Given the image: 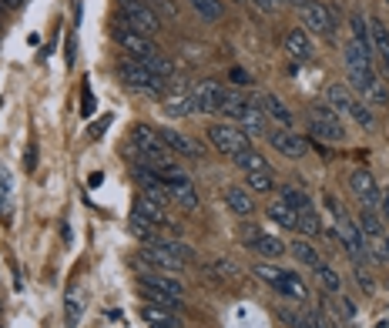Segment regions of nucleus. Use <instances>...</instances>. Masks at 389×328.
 <instances>
[{
    "label": "nucleus",
    "mask_w": 389,
    "mask_h": 328,
    "mask_svg": "<svg viewBox=\"0 0 389 328\" xmlns=\"http://www.w3.org/2000/svg\"><path fill=\"white\" fill-rule=\"evenodd\" d=\"M345 74H349V84L356 91H366L373 81H376V71L373 67H345Z\"/></svg>",
    "instance_id": "obj_36"
},
{
    "label": "nucleus",
    "mask_w": 389,
    "mask_h": 328,
    "mask_svg": "<svg viewBox=\"0 0 389 328\" xmlns=\"http://www.w3.org/2000/svg\"><path fill=\"white\" fill-rule=\"evenodd\" d=\"M302 315H305V328H335L333 318H325L323 312H315V308H305Z\"/></svg>",
    "instance_id": "obj_43"
},
{
    "label": "nucleus",
    "mask_w": 389,
    "mask_h": 328,
    "mask_svg": "<svg viewBox=\"0 0 389 328\" xmlns=\"http://www.w3.org/2000/svg\"><path fill=\"white\" fill-rule=\"evenodd\" d=\"M225 205H228L238 218H248V215L256 211V201H252V195H248V188H242V185L225 188Z\"/></svg>",
    "instance_id": "obj_16"
},
{
    "label": "nucleus",
    "mask_w": 389,
    "mask_h": 328,
    "mask_svg": "<svg viewBox=\"0 0 389 328\" xmlns=\"http://www.w3.org/2000/svg\"><path fill=\"white\" fill-rule=\"evenodd\" d=\"M158 138L165 141V148H168V151H178V154H185V158H198V154H201L198 141H191V138H185V134H181V131H171V128H161V131H158Z\"/></svg>",
    "instance_id": "obj_15"
},
{
    "label": "nucleus",
    "mask_w": 389,
    "mask_h": 328,
    "mask_svg": "<svg viewBox=\"0 0 389 328\" xmlns=\"http://www.w3.org/2000/svg\"><path fill=\"white\" fill-rule=\"evenodd\" d=\"M248 248H252V252H258L262 258H272V262H276L278 255H286V241H278L276 235H266V231H262V235H258V238L252 241Z\"/></svg>",
    "instance_id": "obj_25"
},
{
    "label": "nucleus",
    "mask_w": 389,
    "mask_h": 328,
    "mask_svg": "<svg viewBox=\"0 0 389 328\" xmlns=\"http://www.w3.org/2000/svg\"><path fill=\"white\" fill-rule=\"evenodd\" d=\"M114 4H118V21L121 24L148 34V37H155L161 31V17L151 11V4H145V0H114Z\"/></svg>",
    "instance_id": "obj_3"
},
{
    "label": "nucleus",
    "mask_w": 389,
    "mask_h": 328,
    "mask_svg": "<svg viewBox=\"0 0 389 328\" xmlns=\"http://www.w3.org/2000/svg\"><path fill=\"white\" fill-rule=\"evenodd\" d=\"M161 181H165L168 191H171V201H181L185 208H198L195 185H191V178L185 175L181 168H168V171H161Z\"/></svg>",
    "instance_id": "obj_9"
},
{
    "label": "nucleus",
    "mask_w": 389,
    "mask_h": 328,
    "mask_svg": "<svg viewBox=\"0 0 389 328\" xmlns=\"http://www.w3.org/2000/svg\"><path fill=\"white\" fill-rule=\"evenodd\" d=\"M256 275L262 278V282H268L272 288H276V285L282 282V275H286V268H278V265H272V262H262V265H256Z\"/></svg>",
    "instance_id": "obj_41"
},
{
    "label": "nucleus",
    "mask_w": 389,
    "mask_h": 328,
    "mask_svg": "<svg viewBox=\"0 0 389 328\" xmlns=\"http://www.w3.org/2000/svg\"><path fill=\"white\" fill-rule=\"evenodd\" d=\"M151 328H178V325H151Z\"/></svg>",
    "instance_id": "obj_55"
},
{
    "label": "nucleus",
    "mask_w": 389,
    "mask_h": 328,
    "mask_svg": "<svg viewBox=\"0 0 389 328\" xmlns=\"http://www.w3.org/2000/svg\"><path fill=\"white\" fill-rule=\"evenodd\" d=\"M268 144H272L278 154H286V158H305V154H309V141H305L302 134L282 131V128L268 134Z\"/></svg>",
    "instance_id": "obj_13"
},
{
    "label": "nucleus",
    "mask_w": 389,
    "mask_h": 328,
    "mask_svg": "<svg viewBox=\"0 0 389 328\" xmlns=\"http://www.w3.org/2000/svg\"><path fill=\"white\" fill-rule=\"evenodd\" d=\"M292 255H295V262L302 265V268H312V272H315V268H319V265H323V258H319V255H315V248H312L309 241H295V245H292L289 248Z\"/></svg>",
    "instance_id": "obj_29"
},
{
    "label": "nucleus",
    "mask_w": 389,
    "mask_h": 328,
    "mask_svg": "<svg viewBox=\"0 0 389 328\" xmlns=\"http://www.w3.org/2000/svg\"><path fill=\"white\" fill-rule=\"evenodd\" d=\"M256 11H262V14H276L278 7H282V0H248Z\"/></svg>",
    "instance_id": "obj_49"
},
{
    "label": "nucleus",
    "mask_w": 389,
    "mask_h": 328,
    "mask_svg": "<svg viewBox=\"0 0 389 328\" xmlns=\"http://www.w3.org/2000/svg\"><path fill=\"white\" fill-rule=\"evenodd\" d=\"M208 141H211L215 151L225 154V158H232V161L242 151L252 148V138H248L242 128H232V124H211V128H208Z\"/></svg>",
    "instance_id": "obj_4"
},
{
    "label": "nucleus",
    "mask_w": 389,
    "mask_h": 328,
    "mask_svg": "<svg viewBox=\"0 0 389 328\" xmlns=\"http://www.w3.org/2000/svg\"><path fill=\"white\" fill-rule=\"evenodd\" d=\"M128 228H131V235H134V238L148 241V245H151V241H158V231H155V225H148V221H145V218H138V215H134V218H131V225H128Z\"/></svg>",
    "instance_id": "obj_40"
},
{
    "label": "nucleus",
    "mask_w": 389,
    "mask_h": 328,
    "mask_svg": "<svg viewBox=\"0 0 389 328\" xmlns=\"http://www.w3.org/2000/svg\"><path fill=\"white\" fill-rule=\"evenodd\" d=\"M379 208H383V215H389V191H383V201H379Z\"/></svg>",
    "instance_id": "obj_54"
},
{
    "label": "nucleus",
    "mask_w": 389,
    "mask_h": 328,
    "mask_svg": "<svg viewBox=\"0 0 389 328\" xmlns=\"http://www.w3.org/2000/svg\"><path fill=\"white\" fill-rule=\"evenodd\" d=\"M295 231H302V235H319V231H323V221H319L315 208L299 211V225H295Z\"/></svg>",
    "instance_id": "obj_37"
},
{
    "label": "nucleus",
    "mask_w": 389,
    "mask_h": 328,
    "mask_svg": "<svg viewBox=\"0 0 389 328\" xmlns=\"http://www.w3.org/2000/svg\"><path fill=\"white\" fill-rule=\"evenodd\" d=\"M191 88L195 84H188L185 77H171L168 81L165 98H161L168 118H185V114H191Z\"/></svg>",
    "instance_id": "obj_6"
},
{
    "label": "nucleus",
    "mask_w": 389,
    "mask_h": 328,
    "mask_svg": "<svg viewBox=\"0 0 389 328\" xmlns=\"http://www.w3.org/2000/svg\"><path fill=\"white\" fill-rule=\"evenodd\" d=\"M81 295L78 292H67V302H64V318H67V328H78L81 325Z\"/></svg>",
    "instance_id": "obj_38"
},
{
    "label": "nucleus",
    "mask_w": 389,
    "mask_h": 328,
    "mask_svg": "<svg viewBox=\"0 0 389 328\" xmlns=\"http://www.w3.org/2000/svg\"><path fill=\"white\" fill-rule=\"evenodd\" d=\"M134 215H138V218H145L148 225H155V228L168 225V211H165V205H158V201H151V198H145V195L134 201Z\"/></svg>",
    "instance_id": "obj_17"
},
{
    "label": "nucleus",
    "mask_w": 389,
    "mask_h": 328,
    "mask_svg": "<svg viewBox=\"0 0 389 328\" xmlns=\"http://www.w3.org/2000/svg\"><path fill=\"white\" fill-rule=\"evenodd\" d=\"M235 164H238L242 171H268V161L256 151V148H248V151H242L238 158H235Z\"/></svg>",
    "instance_id": "obj_34"
},
{
    "label": "nucleus",
    "mask_w": 389,
    "mask_h": 328,
    "mask_svg": "<svg viewBox=\"0 0 389 328\" xmlns=\"http://www.w3.org/2000/svg\"><path fill=\"white\" fill-rule=\"evenodd\" d=\"M379 328H389V322H379Z\"/></svg>",
    "instance_id": "obj_56"
},
{
    "label": "nucleus",
    "mask_w": 389,
    "mask_h": 328,
    "mask_svg": "<svg viewBox=\"0 0 389 328\" xmlns=\"http://www.w3.org/2000/svg\"><path fill=\"white\" fill-rule=\"evenodd\" d=\"M81 114H84V118L94 114V94H91V91H84V111H81Z\"/></svg>",
    "instance_id": "obj_51"
},
{
    "label": "nucleus",
    "mask_w": 389,
    "mask_h": 328,
    "mask_svg": "<svg viewBox=\"0 0 389 328\" xmlns=\"http://www.w3.org/2000/svg\"><path fill=\"white\" fill-rule=\"evenodd\" d=\"M24 168H27V171L37 168V151H34V148H27V164H24Z\"/></svg>",
    "instance_id": "obj_52"
},
{
    "label": "nucleus",
    "mask_w": 389,
    "mask_h": 328,
    "mask_svg": "<svg viewBox=\"0 0 389 328\" xmlns=\"http://www.w3.org/2000/svg\"><path fill=\"white\" fill-rule=\"evenodd\" d=\"M315 275H319V282H323L325 292H333V295H339V288H343V282H339V275L329 268V265H319L315 268Z\"/></svg>",
    "instance_id": "obj_42"
},
{
    "label": "nucleus",
    "mask_w": 389,
    "mask_h": 328,
    "mask_svg": "<svg viewBox=\"0 0 389 328\" xmlns=\"http://www.w3.org/2000/svg\"><path fill=\"white\" fill-rule=\"evenodd\" d=\"M131 144H134V151L141 154V161H138V164H148V168H151V171H158V175H161V171H168V168H178V164H175V158H171V151L165 148V141L158 138V131L145 128V124L131 131Z\"/></svg>",
    "instance_id": "obj_1"
},
{
    "label": "nucleus",
    "mask_w": 389,
    "mask_h": 328,
    "mask_svg": "<svg viewBox=\"0 0 389 328\" xmlns=\"http://www.w3.org/2000/svg\"><path fill=\"white\" fill-rule=\"evenodd\" d=\"M276 292L282 298H295V302H305V298H309V288H305V282L299 278V272H286V275H282V282L276 285Z\"/></svg>",
    "instance_id": "obj_20"
},
{
    "label": "nucleus",
    "mask_w": 389,
    "mask_h": 328,
    "mask_svg": "<svg viewBox=\"0 0 389 328\" xmlns=\"http://www.w3.org/2000/svg\"><path fill=\"white\" fill-rule=\"evenodd\" d=\"M276 318L286 322L289 328H305V315H302V312H292V308H276Z\"/></svg>",
    "instance_id": "obj_45"
},
{
    "label": "nucleus",
    "mask_w": 389,
    "mask_h": 328,
    "mask_svg": "<svg viewBox=\"0 0 389 328\" xmlns=\"http://www.w3.org/2000/svg\"><path fill=\"white\" fill-rule=\"evenodd\" d=\"M245 188L248 191H276V178H272V171H245Z\"/></svg>",
    "instance_id": "obj_32"
},
{
    "label": "nucleus",
    "mask_w": 389,
    "mask_h": 328,
    "mask_svg": "<svg viewBox=\"0 0 389 328\" xmlns=\"http://www.w3.org/2000/svg\"><path fill=\"white\" fill-rule=\"evenodd\" d=\"M245 104H248V101H245V94H238V91H225L222 104H218V114H222V118L238 121V114H242Z\"/></svg>",
    "instance_id": "obj_28"
},
{
    "label": "nucleus",
    "mask_w": 389,
    "mask_h": 328,
    "mask_svg": "<svg viewBox=\"0 0 389 328\" xmlns=\"http://www.w3.org/2000/svg\"><path fill=\"white\" fill-rule=\"evenodd\" d=\"M286 51H289V57L292 61H309L312 57V37H309V31H302V27H292L289 34H286Z\"/></svg>",
    "instance_id": "obj_14"
},
{
    "label": "nucleus",
    "mask_w": 389,
    "mask_h": 328,
    "mask_svg": "<svg viewBox=\"0 0 389 328\" xmlns=\"http://www.w3.org/2000/svg\"><path fill=\"white\" fill-rule=\"evenodd\" d=\"M108 124H111V118H101V121H94V124H91V138H101V134L108 131Z\"/></svg>",
    "instance_id": "obj_50"
},
{
    "label": "nucleus",
    "mask_w": 389,
    "mask_h": 328,
    "mask_svg": "<svg viewBox=\"0 0 389 328\" xmlns=\"http://www.w3.org/2000/svg\"><path fill=\"white\" fill-rule=\"evenodd\" d=\"M325 104H329L333 111L353 114V108H356V98H353V94H349L343 84H329V88H325Z\"/></svg>",
    "instance_id": "obj_22"
},
{
    "label": "nucleus",
    "mask_w": 389,
    "mask_h": 328,
    "mask_svg": "<svg viewBox=\"0 0 389 328\" xmlns=\"http://www.w3.org/2000/svg\"><path fill=\"white\" fill-rule=\"evenodd\" d=\"M345 67H373V51L359 41L345 44Z\"/></svg>",
    "instance_id": "obj_26"
},
{
    "label": "nucleus",
    "mask_w": 389,
    "mask_h": 328,
    "mask_svg": "<svg viewBox=\"0 0 389 328\" xmlns=\"http://www.w3.org/2000/svg\"><path fill=\"white\" fill-rule=\"evenodd\" d=\"M373 255H376V262H383V265H389V238H373Z\"/></svg>",
    "instance_id": "obj_47"
},
{
    "label": "nucleus",
    "mask_w": 389,
    "mask_h": 328,
    "mask_svg": "<svg viewBox=\"0 0 389 328\" xmlns=\"http://www.w3.org/2000/svg\"><path fill=\"white\" fill-rule=\"evenodd\" d=\"M151 245H158V248H165L168 255H175L178 262H195V252H191L188 245H181V241H175V238H158V241H151Z\"/></svg>",
    "instance_id": "obj_33"
},
{
    "label": "nucleus",
    "mask_w": 389,
    "mask_h": 328,
    "mask_svg": "<svg viewBox=\"0 0 389 328\" xmlns=\"http://www.w3.org/2000/svg\"><path fill=\"white\" fill-rule=\"evenodd\" d=\"M24 4H27V0H0V7H11V11H17Z\"/></svg>",
    "instance_id": "obj_53"
},
{
    "label": "nucleus",
    "mask_w": 389,
    "mask_h": 328,
    "mask_svg": "<svg viewBox=\"0 0 389 328\" xmlns=\"http://www.w3.org/2000/svg\"><path fill=\"white\" fill-rule=\"evenodd\" d=\"M225 88L218 81H201L191 88V114H218Z\"/></svg>",
    "instance_id": "obj_10"
},
{
    "label": "nucleus",
    "mask_w": 389,
    "mask_h": 328,
    "mask_svg": "<svg viewBox=\"0 0 389 328\" xmlns=\"http://www.w3.org/2000/svg\"><path fill=\"white\" fill-rule=\"evenodd\" d=\"M349 27H353V41H359V44H366L369 47V21L366 17H353V21H349Z\"/></svg>",
    "instance_id": "obj_44"
},
{
    "label": "nucleus",
    "mask_w": 389,
    "mask_h": 328,
    "mask_svg": "<svg viewBox=\"0 0 389 328\" xmlns=\"http://www.w3.org/2000/svg\"><path fill=\"white\" fill-rule=\"evenodd\" d=\"M292 4H299V7H302V4H305V0H292Z\"/></svg>",
    "instance_id": "obj_57"
},
{
    "label": "nucleus",
    "mask_w": 389,
    "mask_h": 328,
    "mask_svg": "<svg viewBox=\"0 0 389 328\" xmlns=\"http://www.w3.org/2000/svg\"><path fill=\"white\" fill-rule=\"evenodd\" d=\"M208 272L215 275V278H232V275H235V265H232V262H211Z\"/></svg>",
    "instance_id": "obj_48"
},
{
    "label": "nucleus",
    "mask_w": 389,
    "mask_h": 328,
    "mask_svg": "<svg viewBox=\"0 0 389 328\" xmlns=\"http://www.w3.org/2000/svg\"><path fill=\"white\" fill-rule=\"evenodd\" d=\"M302 21H305V31L309 34H323V37H333L335 34L333 7H325L319 0H305V4H302Z\"/></svg>",
    "instance_id": "obj_7"
},
{
    "label": "nucleus",
    "mask_w": 389,
    "mask_h": 328,
    "mask_svg": "<svg viewBox=\"0 0 389 328\" xmlns=\"http://www.w3.org/2000/svg\"><path fill=\"white\" fill-rule=\"evenodd\" d=\"M141 318H145L148 325H178V328H181L178 312H171V308H161V305H141Z\"/></svg>",
    "instance_id": "obj_24"
},
{
    "label": "nucleus",
    "mask_w": 389,
    "mask_h": 328,
    "mask_svg": "<svg viewBox=\"0 0 389 328\" xmlns=\"http://www.w3.org/2000/svg\"><path fill=\"white\" fill-rule=\"evenodd\" d=\"M141 285L161 288V292H168V295H175V298L185 295V285H181L175 275H165V272H148V275H141Z\"/></svg>",
    "instance_id": "obj_19"
},
{
    "label": "nucleus",
    "mask_w": 389,
    "mask_h": 328,
    "mask_svg": "<svg viewBox=\"0 0 389 328\" xmlns=\"http://www.w3.org/2000/svg\"><path fill=\"white\" fill-rule=\"evenodd\" d=\"M11 215H14V178H11V171L0 164V218L11 221Z\"/></svg>",
    "instance_id": "obj_23"
},
{
    "label": "nucleus",
    "mask_w": 389,
    "mask_h": 328,
    "mask_svg": "<svg viewBox=\"0 0 389 328\" xmlns=\"http://www.w3.org/2000/svg\"><path fill=\"white\" fill-rule=\"evenodd\" d=\"M188 4L205 17V21H222V14H225L222 0H188Z\"/></svg>",
    "instance_id": "obj_35"
},
{
    "label": "nucleus",
    "mask_w": 389,
    "mask_h": 328,
    "mask_svg": "<svg viewBox=\"0 0 389 328\" xmlns=\"http://www.w3.org/2000/svg\"><path fill=\"white\" fill-rule=\"evenodd\" d=\"M238 128H242L248 138H258V134H266V114L248 101V104L242 108V114H238Z\"/></svg>",
    "instance_id": "obj_18"
},
{
    "label": "nucleus",
    "mask_w": 389,
    "mask_h": 328,
    "mask_svg": "<svg viewBox=\"0 0 389 328\" xmlns=\"http://www.w3.org/2000/svg\"><path fill=\"white\" fill-rule=\"evenodd\" d=\"M349 188H353V195L363 201V208H379V201H383V191H379L376 178L369 175L366 168H356V171L349 175Z\"/></svg>",
    "instance_id": "obj_11"
},
{
    "label": "nucleus",
    "mask_w": 389,
    "mask_h": 328,
    "mask_svg": "<svg viewBox=\"0 0 389 328\" xmlns=\"http://www.w3.org/2000/svg\"><path fill=\"white\" fill-rule=\"evenodd\" d=\"M356 225H359V231H363L369 241L383 235V218L376 215V208H363V211H359V221H356Z\"/></svg>",
    "instance_id": "obj_30"
},
{
    "label": "nucleus",
    "mask_w": 389,
    "mask_h": 328,
    "mask_svg": "<svg viewBox=\"0 0 389 328\" xmlns=\"http://www.w3.org/2000/svg\"><path fill=\"white\" fill-rule=\"evenodd\" d=\"M386 4H389V0H386Z\"/></svg>",
    "instance_id": "obj_58"
},
{
    "label": "nucleus",
    "mask_w": 389,
    "mask_h": 328,
    "mask_svg": "<svg viewBox=\"0 0 389 328\" xmlns=\"http://www.w3.org/2000/svg\"><path fill=\"white\" fill-rule=\"evenodd\" d=\"M309 131L325 141H345V124L339 121V111H333L329 104L309 108Z\"/></svg>",
    "instance_id": "obj_5"
},
{
    "label": "nucleus",
    "mask_w": 389,
    "mask_h": 328,
    "mask_svg": "<svg viewBox=\"0 0 389 328\" xmlns=\"http://www.w3.org/2000/svg\"><path fill=\"white\" fill-rule=\"evenodd\" d=\"M262 114H266L268 121H276L282 131H292V124H295V118H292V111L282 104V101L276 98V94H256V101H252Z\"/></svg>",
    "instance_id": "obj_12"
},
{
    "label": "nucleus",
    "mask_w": 389,
    "mask_h": 328,
    "mask_svg": "<svg viewBox=\"0 0 389 328\" xmlns=\"http://www.w3.org/2000/svg\"><path fill=\"white\" fill-rule=\"evenodd\" d=\"M282 201L289 205L292 211H302V208H312V201L309 195L302 191V188H282Z\"/></svg>",
    "instance_id": "obj_39"
},
{
    "label": "nucleus",
    "mask_w": 389,
    "mask_h": 328,
    "mask_svg": "<svg viewBox=\"0 0 389 328\" xmlns=\"http://www.w3.org/2000/svg\"><path fill=\"white\" fill-rule=\"evenodd\" d=\"M268 218L276 221L278 228H295L299 225V211H292L286 201H276V205H268Z\"/></svg>",
    "instance_id": "obj_27"
},
{
    "label": "nucleus",
    "mask_w": 389,
    "mask_h": 328,
    "mask_svg": "<svg viewBox=\"0 0 389 328\" xmlns=\"http://www.w3.org/2000/svg\"><path fill=\"white\" fill-rule=\"evenodd\" d=\"M141 285V282H138ZM141 292H145L148 305H161V308H171V312H178L181 308V298L168 295V292H161V288H151V285H141Z\"/></svg>",
    "instance_id": "obj_31"
},
{
    "label": "nucleus",
    "mask_w": 389,
    "mask_h": 328,
    "mask_svg": "<svg viewBox=\"0 0 389 328\" xmlns=\"http://www.w3.org/2000/svg\"><path fill=\"white\" fill-rule=\"evenodd\" d=\"M111 37H114V41H118V44H121L131 57H145V54H155V51H158L155 41H151L148 34L134 31V27H128V24H121V21H114Z\"/></svg>",
    "instance_id": "obj_8"
},
{
    "label": "nucleus",
    "mask_w": 389,
    "mask_h": 328,
    "mask_svg": "<svg viewBox=\"0 0 389 328\" xmlns=\"http://www.w3.org/2000/svg\"><path fill=\"white\" fill-rule=\"evenodd\" d=\"M363 94H366V98L373 101V104H389V91L383 88V84H379V77L373 81V84H369L366 91H363Z\"/></svg>",
    "instance_id": "obj_46"
},
{
    "label": "nucleus",
    "mask_w": 389,
    "mask_h": 328,
    "mask_svg": "<svg viewBox=\"0 0 389 328\" xmlns=\"http://www.w3.org/2000/svg\"><path fill=\"white\" fill-rule=\"evenodd\" d=\"M118 81H121L124 88L145 94V98H165V88H168V81L155 77L141 61H121L118 64Z\"/></svg>",
    "instance_id": "obj_2"
},
{
    "label": "nucleus",
    "mask_w": 389,
    "mask_h": 328,
    "mask_svg": "<svg viewBox=\"0 0 389 328\" xmlns=\"http://www.w3.org/2000/svg\"><path fill=\"white\" fill-rule=\"evenodd\" d=\"M134 61H141V64H145L155 77H161V81H171V77H175V64H171V57H165L161 51L145 54V57H134Z\"/></svg>",
    "instance_id": "obj_21"
}]
</instances>
